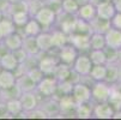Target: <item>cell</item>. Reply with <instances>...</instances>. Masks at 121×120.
Listing matches in <instances>:
<instances>
[{"label":"cell","instance_id":"cell-1","mask_svg":"<svg viewBox=\"0 0 121 120\" xmlns=\"http://www.w3.org/2000/svg\"><path fill=\"white\" fill-rule=\"evenodd\" d=\"M34 18L40 23L43 30H50L53 29V27L58 21V13L53 7L46 4L34 14Z\"/></svg>","mask_w":121,"mask_h":120},{"label":"cell","instance_id":"cell-2","mask_svg":"<svg viewBox=\"0 0 121 120\" xmlns=\"http://www.w3.org/2000/svg\"><path fill=\"white\" fill-rule=\"evenodd\" d=\"M91 87V102L99 103V102H108L110 93H112V85L104 80L94 82Z\"/></svg>","mask_w":121,"mask_h":120},{"label":"cell","instance_id":"cell-3","mask_svg":"<svg viewBox=\"0 0 121 120\" xmlns=\"http://www.w3.org/2000/svg\"><path fill=\"white\" fill-rule=\"evenodd\" d=\"M35 91L42 97L55 96L58 91V80L53 76H44L37 83Z\"/></svg>","mask_w":121,"mask_h":120},{"label":"cell","instance_id":"cell-4","mask_svg":"<svg viewBox=\"0 0 121 120\" xmlns=\"http://www.w3.org/2000/svg\"><path fill=\"white\" fill-rule=\"evenodd\" d=\"M71 95L76 102V105L91 102V87L89 84L79 80V82L74 83Z\"/></svg>","mask_w":121,"mask_h":120},{"label":"cell","instance_id":"cell-5","mask_svg":"<svg viewBox=\"0 0 121 120\" xmlns=\"http://www.w3.org/2000/svg\"><path fill=\"white\" fill-rule=\"evenodd\" d=\"M92 67V62L88 54L79 53L76 58L74 62L72 64V68L76 73H78L80 77H88L90 73V70Z\"/></svg>","mask_w":121,"mask_h":120},{"label":"cell","instance_id":"cell-6","mask_svg":"<svg viewBox=\"0 0 121 120\" xmlns=\"http://www.w3.org/2000/svg\"><path fill=\"white\" fill-rule=\"evenodd\" d=\"M78 54H79V52L77 50V48L68 42V43H66L65 46H62L61 48L58 49V55L56 57H58L60 62L72 66V64L74 62Z\"/></svg>","mask_w":121,"mask_h":120},{"label":"cell","instance_id":"cell-7","mask_svg":"<svg viewBox=\"0 0 121 120\" xmlns=\"http://www.w3.org/2000/svg\"><path fill=\"white\" fill-rule=\"evenodd\" d=\"M59 62L60 61H59L58 57L44 55V53H43V57L37 59V67L42 71V73L44 76H53Z\"/></svg>","mask_w":121,"mask_h":120},{"label":"cell","instance_id":"cell-8","mask_svg":"<svg viewBox=\"0 0 121 120\" xmlns=\"http://www.w3.org/2000/svg\"><path fill=\"white\" fill-rule=\"evenodd\" d=\"M68 42L74 46L79 53L90 50V35H88V34L72 32L68 35Z\"/></svg>","mask_w":121,"mask_h":120},{"label":"cell","instance_id":"cell-9","mask_svg":"<svg viewBox=\"0 0 121 120\" xmlns=\"http://www.w3.org/2000/svg\"><path fill=\"white\" fill-rule=\"evenodd\" d=\"M52 97H43L42 101L39 102V107L44 111L48 118H55L56 115H60V107H59V102L58 98Z\"/></svg>","mask_w":121,"mask_h":120},{"label":"cell","instance_id":"cell-10","mask_svg":"<svg viewBox=\"0 0 121 120\" xmlns=\"http://www.w3.org/2000/svg\"><path fill=\"white\" fill-rule=\"evenodd\" d=\"M19 101L22 103L23 112H30L39 107V94L36 91H24L21 94Z\"/></svg>","mask_w":121,"mask_h":120},{"label":"cell","instance_id":"cell-11","mask_svg":"<svg viewBox=\"0 0 121 120\" xmlns=\"http://www.w3.org/2000/svg\"><path fill=\"white\" fill-rule=\"evenodd\" d=\"M95 5H96V16L102 19L110 21L116 13L113 1H101V0H98Z\"/></svg>","mask_w":121,"mask_h":120},{"label":"cell","instance_id":"cell-12","mask_svg":"<svg viewBox=\"0 0 121 120\" xmlns=\"http://www.w3.org/2000/svg\"><path fill=\"white\" fill-rule=\"evenodd\" d=\"M114 109L109 102H99L94 103L92 107V118L95 119H113Z\"/></svg>","mask_w":121,"mask_h":120},{"label":"cell","instance_id":"cell-13","mask_svg":"<svg viewBox=\"0 0 121 120\" xmlns=\"http://www.w3.org/2000/svg\"><path fill=\"white\" fill-rule=\"evenodd\" d=\"M104 39H106V46L114 48V49H120L121 48V30L110 27L106 32H104Z\"/></svg>","mask_w":121,"mask_h":120},{"label":"cell","instance_id":"cell-14","mask_svg":"<svg viewBox=\"0 0 121 120\" xmlns=\"http://www.w3.org/2000/svg\"><path fill=\"white\" fill-rule=\"evenodd\" d=\"M0 42H1V44L4 46V48L6 50L12 52V50L18 49V48L22 47V44H23V35L19 34V32H17V31H14V32L10 34L9 36H6L5 39H3Z\"/></svg>","mask_w":121,"mask_h":120},{"label":"cell","instance_id":"cell-15","mask_svg":"<svg viewBox=\"0 0 121 120\" xmlns=\"http://www.w3.org/2000/svg\"><path fill=\"white\" fill-rule=\"evenodd\" d=\"M36 42L42 53H49L53 49V40H52L50 30H42L36 36Z\"/></svg>","mask_w":121,"mask_h":120},{"label":"cell","instance_id":"cell-16","mask_svg":"<svg viewBox=\"0 0 121 120\" xmlns=\"http://www.w3.org/2000/svg\"><path fill=\"white\" fill-rule=\"evenodd\" d=\"M22 48L26 52V54L29 57H34V58H39L41 54H43L36 42V36H23V44Z\"/></svg>","mask_w":121,"mask_h":120},{"label":"cell","instance_id":"cell-17","mask_svg":"<svg viewBox=\"0 0 121 120\" xmlns=\"http://www.w3.org/2000/svg\"><path fill=\"white\" fill-rule=\"evenodd\" d=\"M17 76L13 71L0 68V90H7L16 85Z\"/></svg>","mask_w":121,"mask_h":120},{"label":"cell","instance_id":"cell-18","mask_svg":"<svg viewBox=\"0 0 121 120\" xmlns=\"http://www.w3.org/2000/svg\"><path fill=\"white\" fill-rule=\"evenodd\" d=\"M17 67H18V62L13 57L12 52L6 50V52L0 54V68L1 70H9L14 72Z\"/></svg>","mask_w":121,"mask_h":120},{"label":"cell","instance_id":"cell-19","mask_svg":"<svg viewBox=\"0 0 121 120\" xmlns=\"http://www.w3.org/2000/svg\"><path fill=\"white\" fill-rule=\"evenodd\" d=\"M59 102V107H60V113L61 115H66L70 113H74L76 108V102L72 97V95H61L60 98H58Z\"/></svg>","mask_w":121,"mask_h":120},{"label":"cell","instance_id":"cell-20","mask_svg":"<svg viewBox=\"0 0 121 120\" xmlns=\"http://www.w3.org/2000/svg\"><path fill=\"white\" fill-rule=\"evenodd\" d=\"M76 16L83 21L90 22L91 19H94L96 17V5L94 3H89V4H85L83 6H79Z\"/></svg>","mask_w":121,"mask_h":120},{"label":"cell","instance_id":"cell-21","mask_svg":"<svg viewBox=\"0 0 121 120\" xmlns=\"http://www.w3.org/2000/svg\"><path fill=\"white\" fill-rule=\"evenodd\" d=\"M16 85L19 88V90L22 93H24V91H35L36 90V83L34 82L26 73H22L19 76H17Z\"/></svg>","mask_w":121,"mask_h":120},{"label":"cell","instance_id":"cell-22","mask_svg":"<svg viewBox=\"0 0 121 120\" xmlns=\"http://www.w3.org/2000/svg\"><path fill=\"white\" fill-rule=\"evenodd\" d=\"M4 103V108L5 111L11 115V118H14V116H18L22 112H23V108H22V103L19 101V97L17 98H10Z\"/></svg>","mask_w":121,"mask_h":120},{"label":"cell","instance_id":"cell-23","mask_svg":"<svg viewBox=\"0 0 121 120\" xmlns=\"http://www.w3.org/2000/svg\"><path fill=\"white\" fill-rule=\"evenodd\" d=\"M50 32H52V40H53V48L59 49L66 43H68V35L61 29L59 28L50 29Z\"/></svg>","mask_w":121,"mask_h":120},{"label":"cell","instance_id":"cell-24","mask_svg":"<svg viewBox=\"0 0 121 120\" xmlns=\"http://www.w3.org/2000/svg\"><path fill=\"white\" fill-rule=\"evenodd\" d=\"M17 31V27L12 22L10 16H5L4 18L0 21V41L9 36L10 34Z\"/></svg>","mask_w":121,"mask_h":120},{"label":"cell","instance_id":"cell-25","mask_svg":"<svg viewBox=\"0 0 121 120\" xmlns=\"http://www.w3.org/2000/svg\"><path fill=\"white\" fill-rule=\"evenodd\" d=\"M42 27L40 25V23L31 17V18L28 21V23L23 27V36H37L42 31Z\"/></svg>","mask_w":121,"mask_h":120},{"label":"cell","instance_id":"cell-26","mask_svg":"<svg viewBox=\"0 0 121 120\" xmlns=\"http://www.w3.org/2000/svg\"><path fill=\"white\" fill-rule=\"evenodd\" d=\"M71 73H72V66L62 64V62H59L56 68H55V71H54V73H53V77L58 82H61V80L70 79Z\"/></svg>","mask_w":121,"mask_h":120},{"label":"cell","instance_id":"cell-27","mask_svg":"<svg viewBox=\"0 0 121 120\" xmlns=\"http://www.w3.org/2000/svg\"><path fill=\"white\" fill-rule=\"evenodd\" d=\"M92 107L94 105H91V102L77 105L73 114L76 115V118H79V119H90L92 118Z\"/></svg>","mask_w":121,"mask_h":120},{"label":"cell","instance_id":"cell-28","mask_svg":"<svg viewBox=\"0 0 121 120\" xmlns=\"http://www.w3.org/2000/svg\"><path fill=\"white\" fill-rule=\"evenodd\" d=\"M90 28L92 32H101V34H104L109 28H110V21L107 19H102L99 17H95L94 19H91L90 22Z\"/></svg>","mask_w":121,"mask_h":120},{"label":"cell","instance_id":"cell-29","mask_svg":"<svg viewBox=\"0 0 121 120\" xmlns=\"http://www.w3.org/2000/svg\"><path fill=\"white\" fill-rule=\"evenodd\" d=\"M119 79V62H107V73L104 82L113 85Z\"/></svg>","mask_w":121,"mask_h":120},{"label":"cell","instance_id":"cell-30","mask_svg":"<svg viewBox=\"0 0 121 120\" xmlns=\"http://www.w3.org/2000/svg\"><path fill=\"white\" fill-rule=\"evenodd\" d=\"M10 17L17 28H23L31 18V16L29 14L28 11H14L10 14Z\"/></svg>","mask_w":121,"mask_h":120},{"label":"cell","instance_id":"cell-31","mask_svg":"<svg viewBox=\"0 0 121 120\" xmlns=\"http://www.w3.org/2000/svg\"><path fill=\"white\" fill-rule=\"evenodd\" d=\"M106 73H107V64H104V65H92L88 77H90L92 79V82H99V80H104Z\"/></svg>","mask_w":121,"mask_h":120},{"label":"cell","instance_id":"cell-32","mask_svg":"<svg viewBox=\"0 0 121 120\" xmlns=\"http://www.w3.org/2000/svg\"><path fill=\"white\" fill-rule=\"evenodd\" d=\"M88 55H89L92 65H104V64H107L106 53L103 49H90Z\"/></svg>","mask_w":121,"mask_h":120},{"label":"cell","instance_id":"cell-33","mask_svg":"<svg viewBox=\"0 0 121 120\" xmlns=\"http://www.w3.org/2000/svg\"><path fill=\"white\" fill-rule=\"evenodd\" d=\"M106 47L104 34L91 32L90 34V49H103Z\"/></svg>","mask_w":121,"mask_h":120},{"label":"cell","instance_id":"cell-34","mask_svg":"<svg viewBox=\"0 0 121 120\" xmlns=\"http://www.w3.org/2000/svg\"><path fill=\"white\" fill-rule=\"evenodd\" d=\"M60 6H61V12L73 16H76L79 9V5L76 3V0H62L60 3Z\"/></svg>","mask_w":121,"mask_h":120},{"label":"cell","instance_id":"cell-35","mask_svg":"<svg viewBox=\"0 0 121 120\" xmlns=\"http://www.w3.org/2000/svg\"><path fill=\"white\" fill-rule=\"evenodd\" d=\"M74 83L71 79H66V80H61L58 82V91L56 94H61V95H71L72 89H73Z\"/></svg>","mask_w":121,"mask_h":120},{"label":"cell","instance_id":"cell-36","mask_svg":"<svg viewBox=\"0 0 121 120\" xmlns=\"http://www.w3.org/2000/svg\"><path fill=\"white\" fill-rule=\"evenodd\" d=\"M73 32H78V34H88V35H90V34L92 32L91 31V28H90V23L86 22V21H83L80 18L76 19V25H74V31Z\"/></svg>","mask_w":121,"mask_h":120},{"label":"cell","instance_id":"cell-37","mask_svg":"<svg viewBox=\"0 0 121 120\" xmlns=\"http://www.w3.org/2000/svg\"><path fill=\"white\" fill-rule=\"evenodd\" d=\"M108 102H109V105L113 107L114 112L121 109V95L113 88V85H112V93H110Z\"/></svg>","mask_w":121,"mask_h":120},{"label":"cell","instance_id":"cell-38","mask_svg":"<svg viewBox=\"0 0 121 120\" xmlns=\"http://www.w3.org/2000/svg\"><path fill=\"white\" fill-rule=\"evenodd\" d=\"M25 73H26V75H28L34 82L36 83V85H37V83L44 77V75L42 73V71L37 67V65L32 66V67H30V68H28V71H26Z\"/></svg>","mask_w":121,"mask_h":120},{"label":"cell","instance_id":"cell-39","mask_svg":"<svg viewBox=\"0 0 121 120\" xmlns=\"http://www.w3.org/2000/svg\"><path fill=\"white\" fill-rule=\"evenodd\" d=\"M26 1H28V12L31 17H34V14L43 5H46V3L42 1V0H26Z\"/></svg>","mask_w":121,"mask_h":120},{"label":"cell","instance_id":"cell-40","mask_svg":"<svg viewBox=\"0 0 121 120\" xmlns=\"http://www.w3.org/2000/svg\"><path fill=\"white\" fill-rule=\"evenodd\" d=\"M106 53V58H107V62H117V57H119V50L110 48V47H104L103 48Z\"/></svg>","mask_w":121,"mask_h":120},{"label":"cell","instance_id":"cell-41","mask_svg":"<svg viewBox=\"0 0 121 120\" xmlns=\"http://www.w3.org/2000/svg\"><path fill=\"white\" fill-rule=\"evenodd\" d=\"M12 54H13V57L16 58V60H17V62H18V65L19 64H23V62H25L26 61V59L29 58V55L26 54V52L21 47V48H18V49H14V50H12Z\"/></svg>","mask_w":121,"mask_h":120},{"label":"cell","instance_id":"cell-42","mask_svg":"<svg viewBox=\"0 0 121 120\" xmlns=\"http://www.w3.org/2000/svg\"><path fill=\"white\" fill-rule=\"evenodd\" d=\"M110 27L121 30V12H116L114 17L110 19Z\"/></svg>","mask_w":121,"mask_h":120},{"label":"cell","instance_id":"cell-43","mask_svg":"<svg viewBox=\"0 0 121 120\" xmlns=\"http://www.w3.org/2000/svg\"><path fill=\"white\" fill-rule=\"evenodd\" d=\"M113 4L116 12H121V0H113Z\"/></svg>","mask_w":121,"mask_h":120},{"label":"cell","instance_id":"cell-44","mask_svg":"<svg viewBox=\"0 0 121 120\" xmlns=\"http://www.w3.org/2000/svg\"><path fill=\"white\" fill-rule=\"evenodd\" d=\"M113 88L121 95V82H116L115 84H113Z\"/></svg>","mask_w":121,"mask_h":120},{"label":"cell","instance_id":"cell-45","mask_svg":"<svg viewBox=\"0 0 121 120\" xmlns=\"http://www.w3.org/2000/svg\"><path fill=\"white\" fill-rule=\"evenodd\" d=\"M76 3H77L79 6H83V5H85V4L91 3V0H76Z\"/></svg>","mask_w":121,"mask_h":120},{"label":"cell","instance_id":"cell-46","mask_svg":"<svg viewBox=\"0 0 121 120\" xmlns=\"http://www.w3.org/2000/svg\"><path fill=\"white\" fill-rule=\"evenodd\" d=\"M113 119H121V109H120V111H116V112H114Z\"/></svg>","mask_w":121,"mask_h":120},{"label":"cell","instance_id":"cell-47","mask_svg":"<svg viewBox=\"0 0 121 120\" xmlns=\"http://www.w3.org/2000/svg\"><path fill=\"white\" fill-rule=\"evenodd\" d=\"M6 1L10 4V5H12V4H17V3H19V1H22V0H6Z\"/></svg>","mask_w":121,"mask_h":120},{"label":"cell","instance_id":"cell-48","mask_svg":"<svg viewBox=\"0 0 121 120\" xmlns=\"http://www.w3.org/2000/svg\"><path fill=\"white\" fill-rule=\"evenodd\" d=\"M117 82H121V64L119 62V79Z\"/></svg>","mask_w":121,"mask_h":120},{"label":"cell","instance_id":"cell-49","mask_svg":"<svg viewBox=\"0 0 121 120\" xmlns=\"http://www.w3.org/2000/svg\"><path fill=\"white\" fill-rule=\"evenodd\" d=\"M5 16H6V14H5V12H4L3 10H0V21H1V19L4 18Z\"/></svg>","mask_w":121,"mask_h":120},{"label":"cell","instance_id":"cell-50","mask_svg":"<svg viewBox=\"0 0 121 120\" xmlns=\"http://www.w3.org/2000/svg\"><path fill=\"white\" fill-rule=\"evenodd\" d=\"M62 0H48L47 4H50V3H61Z\"/></svg>","mask_w":121,"mask_h":120},{"label":"cell","instance_id":"cell-51","mask_svg":"<svg viewBox=\"0 0 121 120\" xmlns=\"http://www.w3.org/2000/svg\"><path fill=\"white\" fill-rule=\"evenodd\" d=\"M117 62L121 64V48L119 49V57H117Z\"/></svg>","mask_w":121,"mask_h":120},{"label":"cell","instance_id":"cell-52","mask_svg":"<svg viewBox=\"0 0 121 120\" xmlns=\"http://www.w3.org/2000/svg\"><path fill=\"white\" fill-rule=\"evenodd\" d=\"M0 103H1V90H0Z\"/></svg>","mask_w":121,"mask_h":120},{"label":"cell","instance_id":"cell-53","mask_svg":"<svg viewBox=\"0 0 121 120\" xmlns=\"http://www.w3.org/2000/svg\"><path fill=\"white\" fill-rule=\"evenodd\" d=\"M101 1H113V0H101Z\"/></svg>","mask_w":121,"mask_h":120},{"label":"cell","instance_id":"cell-54","mask_svg":"<svg viewBox=\"0 0 121 120\" xmlns=\"http://www.w3.org/2000/svg\"><path fill=\"white\" fill-rule=\"evenodd\" d=\"M42 1H44V3H46V4H47V1H48V0H42Z\"/></svg>","mask_w":121,"mask_h":120}]
</instances>
